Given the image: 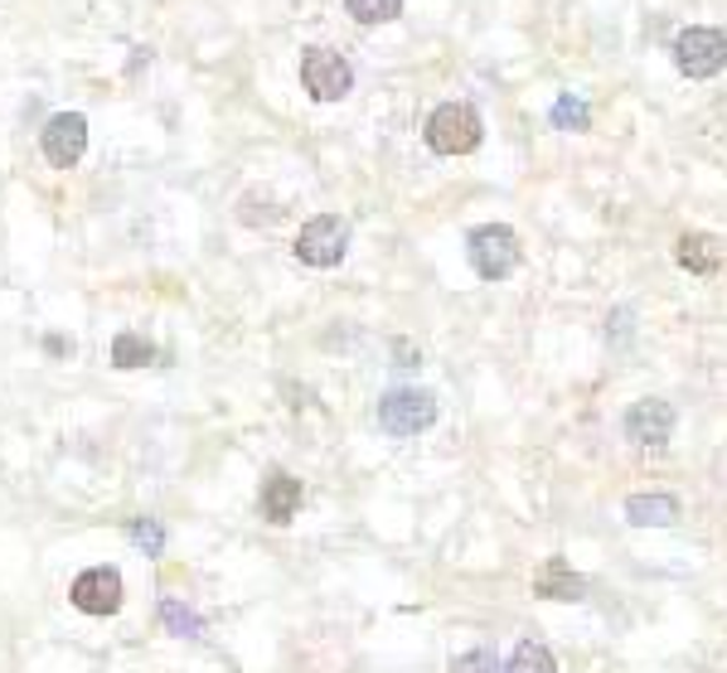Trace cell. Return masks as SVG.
Returning <instances> with one entry per match:
<instances>
[{
	"label": "cell",
	"mask_w": 727,
	"mask_h": 673,
	"mask_svg": "<svg viewBox=\"0 0 727 673\" xmlns=\"http://www.w3.org/2000/svg\"><path fill=\"white\" fill-rule=\"evenodd\" d=\"M674 64L684 78H718L727 68V40L723 30H708V24H694L674 40Z\"/></svg>",
	"instance_id": "obj_3"
},
{
	"label": "cell",
	"mask_w": 727,
	"mask_h": 673,
	"mask_svg": "<svg viewBox=\"0 0 727 673\" xmlns=\"http://www.w3.org/2000/svg\"><path fill=\"white\" fill-rule=\"evenodd\" d=\"M296 509H301V480L296 475H286V470H276L272 480L262 485V519L291 523L296 519Z\"/></svg>",
	"instance_id": "obj_11"
},
{
	"label": "cell",
	"mask_w": 727,
	"mask_h": 673,
	"mask_svg": "<svg viewBox=\"0 0 727 673\" xmlns=\"http://www.w3.org/2000/svg\"><path fill=\"white\" fill-rule=\"evenodd\" d=\"M301 83H306V93L315 102H339V97L355 88V73H349V64L335 54V48H306V58H301Z\"/></svg>",
	"instance_id": "obj_5"
},
{
	"label": "cell",
	"mask_w": 727,
	"mask_h": 673,
	"mask_svg": "<svg viewBox=\"0 0 727 673\" xmlns=\"http://www.w3.org/2000/svg\"><path fill=\"white\" fill-rule=\"evenodd\" d=\"M509 673H557V664H553L549 644L524 640V644H519V650H514V664H509Z\"/></svg>",
	"instance_id": "obj_16"
},
{
	"label": "cell",
	"mask_w": 727,
	"mask_h": 673,
	"mask_svg": "<svg viewBox=\"0 0 727 673\" xmlns=\"http://www.w3.org/2000/svg\"><path fill=\"white\" fill-rule=\"evenodd\" d=\"M485 127H480V112L466 102H446L436 107L432 121H427V145L436 155H470L480 145Z\"/></svg>",
	"instance_id": "obj_1"
},
{
	"label": "cell",
	"mask_w": 727,
	"mask_h": 673,
	"mask_svg": "<svg viewBox=\"0 0 727 673\" xmlns=\"http://www.w3.org/2000/svg\"><path fill=\"white\" fill-rule=\"evenodd\" d=\"M670 436H674V408L670 402L645 398V402H636V408L626 412V442L660 451V446H670Z\"/></svg>",
	"instance_id": "obj_8"
},
{
	"label": "cell",
	"mask_w": 727,
	"mask_h": 673,
	"mask_svg": "<svg viewBox=\"0 0 727 673\" xmlns=\"http://www.w3.org/2000/svg\"><path fill=\"white\" fill-rule=\"evenodd\" d=\"M674 257H679V267H684V272L708 276V272H718V262H723V242L713 238V232H684V238H679V248H674Z\"/></svg>",
	"instance_id": "obj_12"
},
{
	"label": "cell",
	"mask_w": 727,
	"mask_h": 673,
	"mask_svg": "<svg viewBox=\"0 0 727 673\" xmlns=\"http://www.w3.org/2000/svg\"><path fill=\"white\" fill-rule=\"evenodd\" d=\"M466 252H470L476 276H485V281H504L519 267V238H514V228H504V224L476 228L466 238Z\"/></svg>",
	"instance_id": "obj_2"
},
{
	"label": "cell",
	"mask_w": 727,
	"mask_h": 673,
	"mask_svg": "<svg viewBox=\"0 0 727 673\" xmlns=\"http://www.w3.org/2000/svg\"><path fill=\"white\" fill-rule=\"evenodd\" d=\"M40 145H44L48 165H58V170L78 165V161H83V151H88V121H83L78 112H58V117H48V121H44V131H40Z\"/></svg>",
	"instance_id": "obj_7"
},
{
	"label": "cell",
	"mask_w": 727,
	"mask_h": 673,
	"mask_svg": "<svg viewBox=\"0 0 727 673\" xmlns=\"http://www.w3.org/2000/svg\"><path fill=\"white\" fill-rule=\"evenodd\" d=\"M533 591H539L543 601H582L587 582H582V577H577L573 567H567L563 557H549L539 572H533Z\"/></svg>",
	"instance_id": "obj_10"
},
{
	"label": "cell",
	"mask_w": 727,
	"mask_h": 673,
	"mask_svg": "<svg viewBox=\"0 0 727 673\" xmlns=\"http://www.w3.org/2000/svg\"><path fill=\"white\" fill-rule=\"evenodd\" d=\"M436 422V398L422 388H393L379 398V426L388 436H417Z\"/></svg>",
	"instance_id": "obj_4"
},
{
	"label": "cell",
	"mask_w": 727,
	"mask_h": 673,
	"mask_svg": "<svg viewBox=\"0 0 727 673\" xmlns=\"http://www.w3.org/2000/svg\"><path fill=\"white\" fill-rule=\"evenodd\" d=\"M345 248H349V228H345V218H335V214L311 218V224L296 232V257L306 267H335L339 257H345Z\"/></svg>",
	"instance_id": "obj_6"
},
{
	"label": "cell",
	"mask_w": 727,
	"mask_h": 673,
	"mask_svg": "<svg viewBox=\"0 0 727 673\" xmlns=\"http://www.w3.org/2000/svg\"><path fill=\"white\" fill-rule=\"evenodd\" d=\"M626 519L636 523V529H670L679 519V499L674 495H630Z\"/></svg>",
	"instance_id": "obj_13"
},
{
	"label": "cell",
	"mask_w": 727,
	"mask_h": 673,
	"mask_svg": "<svg viewBox=\"0 0 727 673\" xmlns=\"http://www.w3.org/2000/svg\"><path fill=\"white\" fill-rule=\"evenodd\" d=\"M393 359H398V369H417L422 363V354L408 345V339H393Z\"/></svg>",
	"instance_id": "obj_21"
},
{
	"label": "cell",
	"mask_w": 727,
	"mask_h": 673,
	"mask_svg": "<svg viewBox=\"0 0 727 673\" xmlns=\"http://www.w3.org/2000/svg\"><path fill=\"white\" fill-rule=\"evenodd\" d=\"M345 10H349V15H355L359 24H388V20H398L403 0H345Z\"/></svg>",
	"instance_id": "obj_18"
},
{
	"label": "cell",
	"mask_w": 727,
	"mask_h": 673,
	"mask_svg": "<svg viewBox=\"0 0 727 673\" xmlns=\"http://www.w3.org/2000/svg\"><path fill=\"white\" fill-rule=\"evenodd\" d=\"M127 538L141 547L145 557H161V553H165V529H161V523H155V519H131Z\"/></svg>",
	"instance_id": "obj_19"
},
{
	"label": "cell",
	"mask_w": 727,
	"mask_h": 673,
	"mask_svg": "<svg viewBox=\"0 0 727 673\" xmlns=\"http://www.w3.org/2000/svg\"><path fill=\"white\" fill-rule=\"evenodd\" d=\"M452 673H500V659L490 650H466L452 659Z\"/></svg>",
	"instance_id": "obj_20"
},
{
	"label": "cell",
	"mask_w": 727,
	"mask_h": 673,
	"mask_svg": "<svg viewBox=\"0 0 727 673\" xmlns=\"http://www.w3.org/2000/svg\"><path fill=\"white\" fill-rule=\"evenodd\" d=\"M73 606L83 616H112L121 606V577L112 567H88L78 582H73Z\"/></svg>",
	"instance_id": "obj_9"
},
{
	"label": "cell",
	"mask_w": 727,
	"mask_h": 673,
	"mask_svg": "<svg viewBox=\"0 0 727 673\" xmlns=\"http://www.w3.org/2000/svg\"><path fill=\"white\" fill-rule=\"evenodd\" d=\"M553 127H557V131H587V127H592L587 102H577L573 93H563V97L553 102Z\"/></svg>",
	"instance_id": "obj_17"
},
{
	"label": "cell",
	"mask_w": 727,
	"mask_h": 673,
	"mask_svg": "<svg viewBox=\"0 0 727 673\" xmlns=\"http://www.w3.org/2000/svg\"><path fill=\"white\" fill-rule=\"evenodd\" d=\"M161 626H165L170 634H185V640H194V634L204 630V620L194 616L189 606H180L175 596H165V601H161Z\"/></svg>",
	"instance_id": "obj_15"
},
{
	"label": "cell",
	"mask_w": 727,
	"mask_h": 673,
	"mask_svg": "<svg viewBox=\"0 0 727 673\" xmlns=\"http://www.w3.org/2000/svg\"><path fill=\"white\" fill-rule=\"evenodd\" d=\"M151 359H155V349H151V339L145 335H131L127 329V335L112 339V363L117 369H145Z\"/></svg>",
	"instance_id": "obj_14"
}]
</instances>
